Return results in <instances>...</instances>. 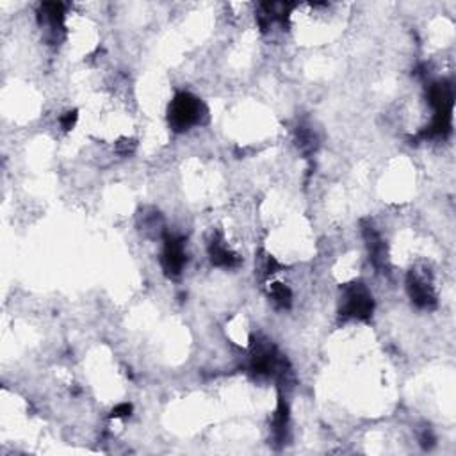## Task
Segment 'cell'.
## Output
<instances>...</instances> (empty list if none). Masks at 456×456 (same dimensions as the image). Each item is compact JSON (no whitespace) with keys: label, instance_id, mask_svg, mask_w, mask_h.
Returning <instances> with one entry per match:
<instances>
[{"label":"cell","instance_id":"6da1fadb","mask_svg":"<svg viewBox=\"0 0 456 456\" xmlns=\"http://www.w3.org/2000/svg\"><path fill=\"white\" fill-rule=\"evenodd\" d=\"M202 113L203 106L196 96H193L191 93H178L169 106V125L178 132L188 130L189 127L200 122Z\"/></svg>","mask_w":456,"mask_h":456},{"label":"cell","instance_id":"7a4b0ae2","mask_svg":"<svg viewBox=\"0 0 456 456\" xmlns=\"http://www.w3.org/2000/svg\"><path fill=\"white\" fill-rule=\"evenodd\" d=\"M372 312V296L362 283H351L344 291L342 314L357 319H367Z\"/></svg>","mask_w":456,"mask_h":456},{"label":"cell","instance_id":"3957f363","mask_svg":"<svg viewBox=\"0 0 456 456\" xmlns=\"http://www.w3.org/2000/svg\"><path fill=\"white\" fill-rule=\"evenodd\" d=\"M409 292H410V298H412V302L416 303L417 307L430 309V307H433L435 303H437L433 287H431V282L426 278V276H421L417 271L410 273Z\"/></svg>","mask_w":456,"mask_h":456},{"label":"cell","instance_id":"277c9868","mask_svg":"<svg viewBox=\"0 0 456 456\" xmlns=\"http://www.w3.org/2000/svg\"><path fill=\"white\" fill-rule=\"evenodd\" d=\"M186 264V253H184V243L175 237H168L164 244V251H162V268H164L166 275L177 276L181 275L182 268Z\"/></svg>","mask_w":456,"mask_h":456},{"label":"cell","instance_id":"5b68a950","mask_svg":"<svg viewBox=\"0 0 456 456\" xmlns=\"http://www.w3.org/2000/svg\"><path fill=\"white\" fill-rule=\"evenodd\" d=\"M209 255L212 264L221 266V268H232V266L239 264V258L237 255H234L232 251L224 248L220 241H212L209 246Z\"/></svg>","mask_w":456,"mask_h":456},{"label":"cell","instance_id":"8992f818","mask_svg":"<svg viewBox=\"0 0 456 456\" xmlns=\"http://www.w3.org/2000/svg\"><path fill=\"white\" fill-rule=\"evenodd\" d=\"M271 298L273 302L276 303L278 307H282V309H285V307L291 305V291H289L285 285H282V283H273L271 285Z\"/></svg>","mask_w":456,"mask_h":456},{"label":"cell","instance_id":"52a82bcc","mask_svg":"<svg viewBox=\"0 0 456 456\" xmlns=\"http://www.w3.org/2000/svg\"><path fill=\"white\" fill-rule=\"evenodd\" d=\"M75 122H77V113H67L63 116V118H61V125H63V129L64 130H70L72 127L75 125Z\"/></svg>","mask_w":456,"mask_h":456},{"label":"cell","instance_id":"ba28073f","mask_svg":"<svg viewBox=\"0 0 456 456\" xmlns=\"http://www.w3.org/2000/svg\"><path fill=\"white\" fill-rule=\"evenodd\" d=\"M130 412H132V406L127 405V403H123V405L116 406V409L113 410V414H110V416H113V417H127Z\"/></svg>","mask_w":456,"mask_h":456}]
</instances>
